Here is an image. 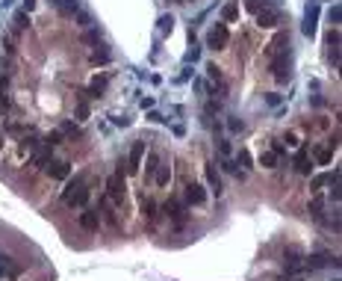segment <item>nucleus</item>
<instances>
[{"mask_svg":"<svg viewBox=\"0 0 342 281\" xmlns=\"http://www.w3.org/2000/svg\"><path fill=\"white\" fill-rule=\"evenodd\" d=\"M283 269H286V275H301L304 272V252L298 249V246H289V249H286Z\"/></svg>","mask_w":342,"mask_h":281,"instance_id":"nucleus-7","label":"nucleus"},{"mask_svg":"<svg viewBox=\"0 0 342 281\" xmlns=\"http://www.w3.org/2000/svg\"><path fill=\"white\" fill-rule=\"evenodd\" d=\"M139 210H142V216H145L150 225H154V222H157V216H160V204L150 198V195H145V198L139 201Z\"/></svg>","mask_w":342,"mask_h":281,"instance_id":"nucleus-17","label":"nucleus"},{"mask_svg":"<svg viewBox=\"0 0 342 281\" xmlns=\"http://www.w3.org/2000/svg\"><path fill=\"white\" fill-rule=\"evenodd\" d=\"M30 27V12H15V18H12V33H15V36H21V33Z\"/></svg>","mask_w":342,"mask_h":281,"instance_id":"nucleus-23","label":"nucleus"},{"mask_svg":"<svg viewBox=\"0 0 342 281\" xmlns=\"http://www.w3.org/2000/svg\"><path fill=\"white\" fill-rule=\"evenodd\" d=\"M277 281H304V275H280Z\"/></svg>","mask_w":342,"mask_h":281,"instance_id":"nucleus-30","label":"nucleus"},{"mask_svg":"<svg viewBox=\"0 0 342 281\" xmlns=\"http://www.w3.org/2000/svg\"><path fill=\"white\" fill-rule=\"evenodd\" d=\"M89 101L86 98H77V107H74V122H86L89 119Z\"/></svg>","mask_w":342,"mask_h":281,"instance_id":"nucleus-25","label":"nucleus"},{"mask_svg":"<svg viewBox=\"0 0 342 281\" xmlns=\"http://www.w3.org/2000/svg\"><path fill=\"white\" fill-rule=\"evenodd\" d=\"M183 204H186V207H204V204H207V187L189 181L186 190H183Z\"/></svg>","mask_w":342,"mask_h":281,"instance_id":"nucleus-6","label":"nucleus"},{"mask_svg":"<svg viewBox=\"0 0 342 281\" xmlns=\"http://www.w3.org/2000/svg\"><path fill=\"white\" fill-rule=\"evenodd\" d=\"M336 181H339V172H336V169H333V172H322V175H313V178H310V190L319 195L322 187H327V184L336 187Z\"/></svg>","mask_w":342,"mask_h":281,"instance_id":"nucleus-12","label":"nucleus"},{"mask_svg":"<svg viewBox=\"0 0 342 281\" xmlns=\"http://www.w3.org/2000/svg\"><path fill=\"white\" fill-rule=\"evenodd\" d=\"M227 130H230V133H239V130H245V122L236 119V116H227Z\"/></svg>","mask_w":342,"mask_h":281,"instance_id":"nucleus-27","label":"nucleus"},{"mask_svg":"<svg viewBox=\"0 0 342 281\" xmlns=\"http://www.w3.org/2000/svg\"><path fill=\"white\" fill-rule=\"evenodd\" d=\"M207 184H210V193H212L215 198H221V195H224L221 172H218V166H215V163H207Z\"/></svg>","mask_w":342,"mask_h":281,"instance_id":"nucleus-11","label":"nucleus"},{"mask_svg":"<svg viewBox=\"0 0 342 281\" xmlns=\"http://www.w3.org/2000/svg\"><path fill=\"white\" fill-rule=\"evenodd\" d=\"M150 184H157V187H168V184H171V166L160 160V166L154 169V178H150Z\"/></svg>","mask_w":342,"mask_h":281,"instance_id":"nucleus-20","label":"nucleus"},{"mask_svg":"<svg viewBox=\"0 0 342 281\" xmlns=\"http://www.w3.org/2000/svg\"><path fill=\"white\" fill-rule=\"evenodd\" d=\"M109 62H112L109 48H103V45L98 48V45H95V51L89 53V65H92V68H100V65H109Z\"/></svg>","mask_w":342,"mask_h":281,"instance_id":"nucleus-19","label":"nucleus"},{"mask_svg":"<svg viewBox=\"0 0 342 281\" xmlns=\"http://www.w3.org/2000/svg\"><path fill=\"white\" fill-rule=\"evenodd\" d=\"M145 151H147V142H145V139L133 142V148H130V157H127V175H139V172H142Z\"/></svg>","mask_w":342,"mask_h":281,"instance_id":"nucleus-8","label":"nucleus"},{"mask_svg":"<svg viewBox=\"0 0 342 281\" xmlns=\"http://www.w3.org/2000/svg\"><path fill=\"white\" fill-rule=\"evenodd\" d=\"M160 210H163V216L171 222V228H174V231H183V228H186V222H189V207L183 204V198L168 195V198L160 204Z\"/></svg>","mask_w":342,"mask_h":281,"instance_id":"nucleus-2","label":"nucleus"},{"mask_svg":"<svg viewBox=\"0 0 342 281\" xmlns=\"http://www.w3.org/2000/svg\"><path fill=\"white\" fill-rule=\"evenodd\" d=\"M316 18H319V6L313 3L307 9V21H304V33H307V36H313V33H316Z\"/></svg>","mask_w":342,"mask_h":281,"instance_id":"nucleus-24","label":"nucleus"},{"mask_svg":"<svg viewBox=\"0 0 342 281\" xmlns=\"http://www.w3.org/2000/svg\"><path fill=\"white\" fill-rule=\"evenodd\" d=\"M325 266H336V258H330V255H304V269H325Z\"/></svg>","mask_w":342,"mask_h":281,"instance_id":"nucleus-15","label":"nucleus"},{"mask_svg":"<svg viewBox=\"0 0 342 281\" xmlns=\"http://www.w3.org/2000/svg\"><path fill=\"white\" fill-rule=\"evenodd\" d=\"M62 204L71 207V210H83L92 198V190H89V178L83 172H77L74 178H65V190H62Z\"/></svg>","mask_w":342,"mask_h":281,"instance_id":"nucleus-1","label":"nucleus"},{"mask_svg":"<svg viewBox=\"0 0 342 281\" xmlns=\"http://www.w3.org/2000/svg\"><path fill=\"white\" fill-rule=\"evenodd\" d=\"M6 275H15V263H12V258L0 252V278H6Z\"/></svg>","mask_w":342,"mask_h":281,"instance_id":"nucleus-26","label":"nucleus"},{"mask_svg":"<svg viewBox=\"0 0 342 281\" xmlns=\"http://www.w3.org/2000/svg\"><path fill=\"white\" fill-rule=\"evenodd\" d=\"M98 204H100V210H98V213H100V222H103L106 228L115 231V228H118V207L112 204V201H106V195H100Z\"/></svg>","mask_w":342,"mask_h":281,"instance_id":"nucleus-9","label":"nucleus"},{"mask_svg":"<svg viewBox=\"0 0 342 281\" xmlns=\"http://www.w3.org/2000/svg\"><path fill=\"white\" fill-rule=\"evenodd\" d=\"M77 222H80L83 231H98L100 228V213H98V210H92V207H83V213L77 216Z\"/></svg>","mask_w":342,"mask_h":281,"instance_id":"nucleus-13","label":"nucleus"},{"mask_svg":"<svg viewBox=\"0 0 342 281\" xmlns=\"http://www.w3.org/2000/svg\"><path fill=\"white\" fill-rule=\"evenodd\" d=\"M233 21H239V0H230L221 9V24H233Z\"/></svg>","mask_w":342,"mask_h":281,"instance_id":"nucleus-22","label":"nucleus"},{"mask_svg":"<svg viewBox=\"0 0 342 281\" xmlns=\"http://www.w3.org/2000/svg\"><path fill=\"white\" fill-rule=\"evenodd\" d=\"M3 145H6V130L0 127V148H3Z\"/></svg>","mask_w":342,"mask_h":281,"instance_id":"nucleus-31","label":"nucleus"},{"mask_svg":"<svg viewBox=\"0 0 342 281\" xmlns=\"http://www.w3.org/2000/svg\"><path fill=\"white\" fill-rule=\"evenodd\" d=\"M254 18H257V24L265 27V30H272V27H280V24H283V12L275 9V6H269V3H262V6L254 12Z\"/></svg>","mask_w":342,"mask_h":281,"instance_id":"nucleus-5","label":"nucleus"},{"mask_svg":"<svg viewBox=\"0 0 342 281\" xmlns=\"http://www.w3.org/2000/svg\"><path fill=\"white\" fill-rule=\"evenodd\" d=\"M74 18H77V27H92V15L89 12H83V9H77V12H74Z\"/></svg>","mask_w":342,"mask_h":281,"instance_id":"nucleus-28","label":"nucleus"},{"mask_svg":"<svg viewBox=\"0 0 342 281\" xmlns=\"http://www.w3.org/2000/svg\"><path fill=\"white\" fill-rule=\"evenodd\" d=\"M265 101H269L272 107H275V104H280V95H277V92H272V95H265Z\"/></svg>","mask_w":342,"mask_h":281,"instance_id":"nucleus-29","label":"nucleus"},{"mask_svg":"<svg viewBox=\"0 0 342 281\" xmlns=\"http://www.w3.org/2000/svg\"><path fill=\"white\" fill-rule=\"evenodd\" d=\"M292 163H295V172H298V175H307V178L313 175V166H316V163L310 160L307 148H298V151H295V160H292Z\"/></svg>","mask_w":342,"mask_h":281,"instance_id":"nucleus-14","label":"nucleus"},{"mask_svg":"<svg viewBox=\"0 0 342 281\" xmlns=\"http://www.w3.org/2000/svg\"><path fill=\"white\" fill-rule=\"evenodd\" d=\"M124 193H127V181H124V172L121 169H115L109 175V181H106V201H112L118 210H121V204H124Z\"/></svg>","mask_w":342,"mask_h":281,"instance_id":"nucleus-3","label":"nucleus"},{"mask_svg":"<svg viewBox=\"0 0 342 281\" xmlns=\"http://www.w3.org/2000/svg\"><path fill=\"white\" fill-rule=\"evenodd\" d=\"M106 83H109V74H106V71L95 74V77L89 80V89H86V95H89V98H100V95H103V89H106Z\"/></svg>","mask_w":342,"mask_h":281,"instance_id":"nucleus-18","label":"nucleus"},{"mask_svg":"<svg viewBox=\"0 0 342 281\" xmlns=\"http://www.w3.org/2000/svg\"><path fill=\"white\" fill-rule=\"evenodd\" d=\"M333 151H336V142L316 145V148H313V154H310V160H313V163H319V166H325V163H330V160H333Z\"/></svg>","mask_w":342,"mask_h":281,"instance_id":"nucleus-16","label":"nucleus"},{"mask_svg":"<svg viewBox=\"0 0 342 281\" xmlns=\"http://www.w3.org/2000/svg\"><path fill=\"white\" fill-rule=\"evenodd\" d=\"M336 45H339V33H336V27L327 33V62L336 68V62H339V51H336Z\"/></svg>","mask_w":342,"mask_h":281,"instance_id":"nucleus-21","label":"nucleus"},{"mask_svg":"<svg viewBox=\"0 0 342 281\" xmlns=\"http://www.w3.org/2000/svg\"><path fill=\"white\" fill-rule=\"evenodd\" d=\"M227 42H230V27L221 24V21H215V24L207 30V48L221 51V48H227Z\"/></svg>","mask_w":342,"mask_h":281,"instance_id":"nucleus-4","label":"nucleus"},{"mask_svg":"<svg viewBox=\"0 0 342 281\" xmlns=\"http://www.w3.org/2000/svg\"><path fill=\"white\" fill-rule=\"evenodd\" d=\"M71 172H74V166H71L68 160H50V163L45 166V175H48V178H53V181L71 178Z\"/></svg>","mask_w":342,"mask_h":281,"instance_id":"nucleus-10","label":"nucleus"}]
</instances>
